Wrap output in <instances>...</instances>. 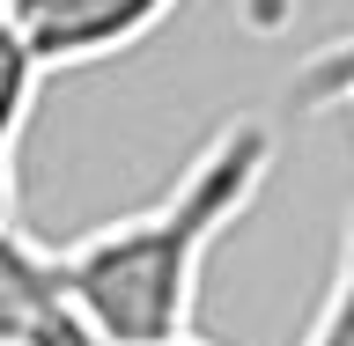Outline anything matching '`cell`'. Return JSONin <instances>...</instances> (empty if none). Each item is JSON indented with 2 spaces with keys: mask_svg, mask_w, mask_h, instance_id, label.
Here are the masks:
<instances>
[{
  "mask_svg": "<svg viewBox=\"0 0 354 346\" xmlns=\"http://www.w3.org/2000/svg\"><path fill=\"white\" fill-rule=\"evenodd\" d=\"M273 170V133L259 118H229L207 148L177 170V184L133 214L104 221L74 243H52V280L88 317L104 346H177L192 339L199 273L259 199Z\"/></svg>",
  "mask_w": 354,
  "mask_h": 346,
  "instance_id": "cell-1",
  "label": "cell"
},
{
  "mask_svg": "<svg viewBox=\"0 0 354 346\" xmlns=\"http://www.w3.org/2000/svg\"><path fill=\"white\" fill-rule=\"evenodd\" d=\"M177 0H8L22 44L37 52V66H88L118 59L126 44H140Z\"/></svg>",
  "mask_w": 354,
  "mask_h": 346,
  "instance_id": "cell-2",
  "label": "cell"
},
{
  "mask_svg": "<svg viewBox=\"0 0 354 346\" xmlns=\"http://www.w3.org/2000/svg\"><path fill=\"white\" fill-rule=\"evenodd\" d=\"M66 317V287L52 280L44 243H30L8 221L0 229V346H44V331Z\"/></svg>",
  "mask_w": 354,
  "mask_h": 346,
  "instance_id": "cell-3",
  "label": "cell"
},
{
  "mask_svg": "<svg viewBox=\"0 0 354 346\" xmlns=\"http://www.w3.org/2000/svg\"><path fill=\"white\" fill-rule=\"evenodd\" d=\"M37 52L22 44L8 0H0V229L15 221V140H22V118H30V96H37Z\"/></svg>",
  "mask_w": 354,
  "mask_h": 346,
  "instance_id": "cell-4",
  "label": "cell"
},
{
  "mask_svg": "<svg viewBox=\"0 0 354 346\" xmlns=\"http://www.w3.org/2000/svg\"><path fill=\"white\" fill-rule=\"evenodd\" d=\"M347 81H354V37L317 44L303 59V74H295V104H325V96H339Z\"/></svg>",
  "mask_w": 354,
  "mask_h": 346,
  "instance_id": "cell-5",
  "label": "cell"
},
{
  "mask_svg": "<svg viewBox=\"0 0 354 346\" xmlns=\"http://www.w3.org/2000/svg\"><path fill=\"white\" fill-rule=\"evenodd\" d=\"M339 96H347V104H354V81H347V88H339Z\"/></svg>",
  "mask_w": 354,
  "mask_h": 346,
  "instance_id": "cell-6",
  "label": "cell"
}]
</instances>
